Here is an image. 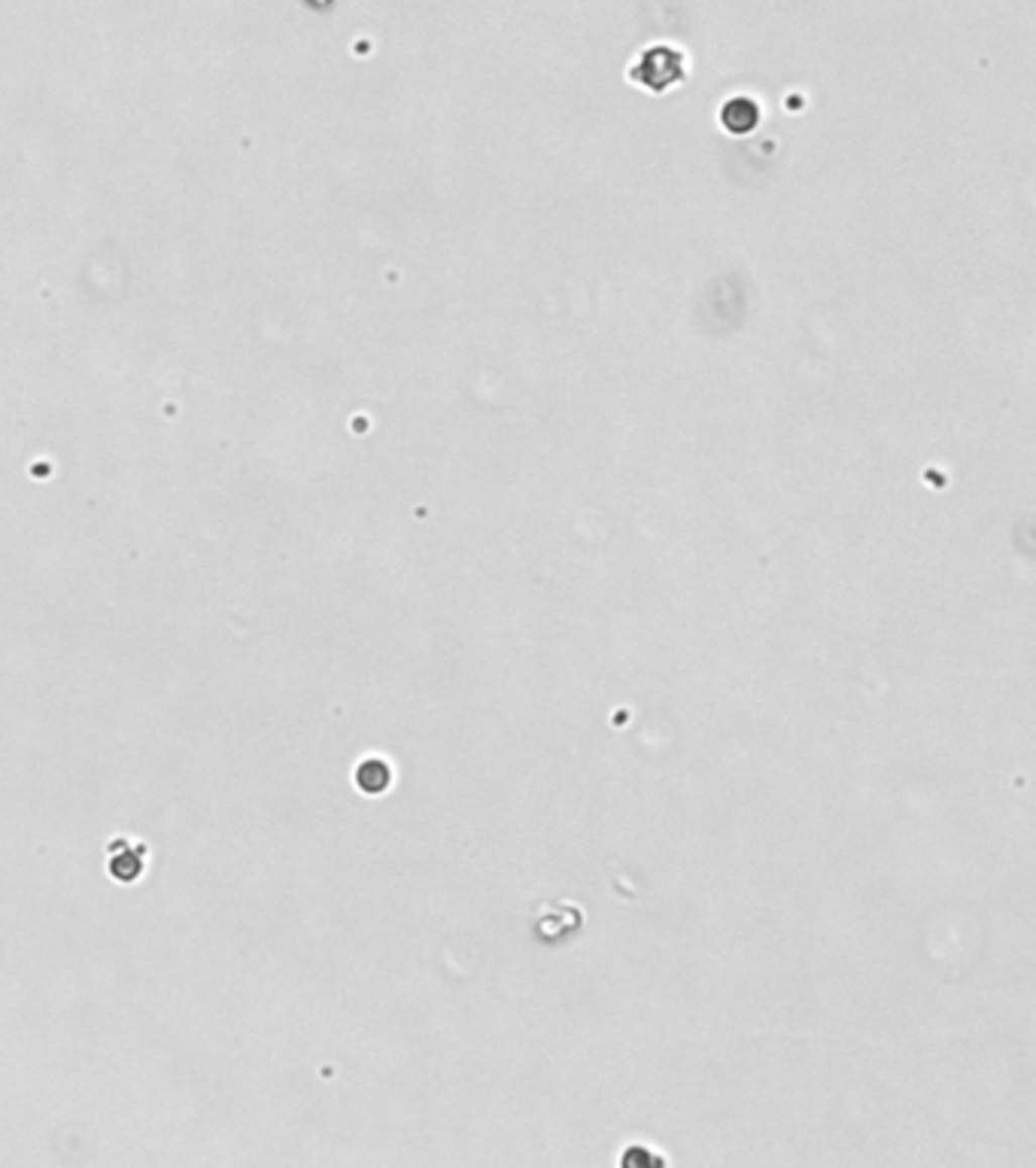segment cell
I'll return each mask as SVG.
<instances>
[{"mask_svg":"<svg viewBox=\"0 0 1036 1168\" xmlns=\"http://www.w3.org/2000/svg\"><path fill=\"white\" fill-rule=\"evenodd\" d=\"M356 779H359V785H362L365 791H383L386 782H389V770H386V764H380V761H365V764L359 767Z\"/></svg>","mask_w":1036,"mask_h":1168,"instance_id":"obj_1","label":"cell"}]
</instances>
